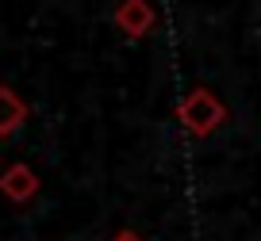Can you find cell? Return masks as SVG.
<instances>
[{"mask_svg":"<svg viewBox=\"0 0 261 241\" xmlns=\"http://www.w3.org/2000/svg\"><path fill=\"white\" fill-rule=\"evenodd\" d=\"M227 119V107L212 88H192L185 100L177 104V123L188 130L192 138H207L219 130V123Z\"/></svg>","mask_w":261,"mask_h":241,"instance_id":"6da1fadb","label":"cell"},{"mask_svg":"<svg viewBox=\"0 0 261 241\" xmlns=\"http://www.w3.org/2000/svg\"><path fill=\"white\" fill-rule=\"evenodd\" d=\"M158 23V12L150 0H123L119 8H115V27H119L127 39H142L150 35Z\"/></svg>","mask_w":261,"mask_h":241,"instance_id":"7a4b0ae2","label":"cell"},{"mask_svg":"<svg viewBox=\"0 0 261 241\" xmlns=\"http://www.w3.org/2000/svg\"><path fill=\"white\" fill-rule=\"evenodd\" d=\"M0 192L8 195L12 203H27L39 192V176H35L31 165H12V169L0 172Z\"/></svg>","mask_w":261,"mask_h":241,"instance_id":"3957f363","label":"cell"},{"mask_svg":"<svg viewBox=\"0 0 261 241\" xmlns=\"http://www.w3.org/2000/svg\"><path fill=\"white\" fill-rule=\"evenodd\" d=\"M23 123H27V104L12 88L0 84V134H16Z\"/></svg>","mask_w":261,"mask_h":241,"instance_id":"277c9868","label":"cell"},{"mask_svg":"<svg viewBox=\"0 0 261 241\" xmlns=\"http://www.w3.org/2000/svg\"><path fill=\"white\" fill-rule=\"evenodd\" d=\"M112 241H142V237H139V233H130V230H119Z\"/></svg>","mask_w":261,"mask_h":241,"instance_id":"5b68a950","label":"cell"}]
</instances>
